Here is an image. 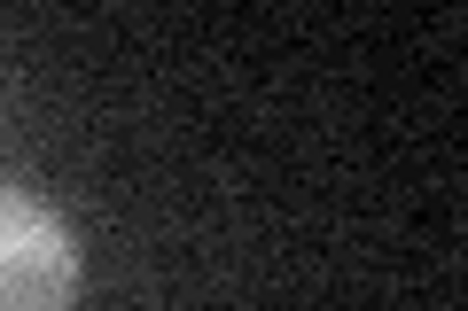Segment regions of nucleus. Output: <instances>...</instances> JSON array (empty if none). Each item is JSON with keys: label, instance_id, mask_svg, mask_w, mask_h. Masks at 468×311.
Wrapping results in <instances>:
<instances>
[{"label": "nucleus", "instance_id": "obj_1", "mask_svg": "<svg viewBox=\"0 0 468 311\" xmlns=\"http://www.w3.org/2000/svg\"><path fill=\"white\" fill-rule=\"evenodd\" d=\"M70 295H79L70 226L24 187H0V311H63Z\"/></svg>", "mask_w": 468, "mask_h": 311}]
</instances>
